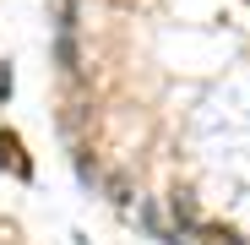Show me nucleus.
<instances>
[{"instance_id": "f257e3e1", "label": "nucleus", "mask_w": 250, "mask_h": 245, "mask_svg": "<svg viewBox=\"0 0 250 245\" xmlns=\"http://www.w3.org/2000/svg\"><path fill=\"white\" fill-rule=\"evenodd\" d=\"M6 163H11L17 175H27V163L17 158V142H11V136H0V169H6Z\"/></svg>"}]
</instances>
